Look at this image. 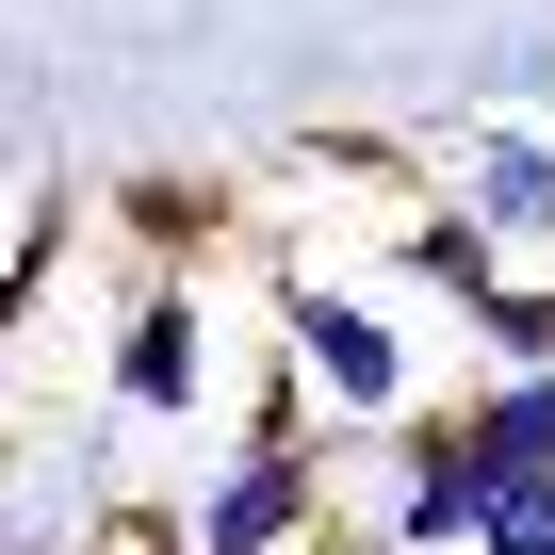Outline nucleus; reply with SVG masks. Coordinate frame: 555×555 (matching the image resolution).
I'll return each instance as SVG.
<instances>
[{
    "label": "nucleus",
    "instance_id": "nucleus-5",
    "mask_svg": "<svg viewBox=\"0 0 555 555\" xmlns=\"http://www.w3.org/2000/svg\"><path fill=\"white\" fill-rule=\"evenodd\" d=\"M457 212L506 245V278H522V261H555V131H522V115L457 131Z\"/></svg>",
    "mask_w": 555,
    "mask_h": 555
},
{
    "label": "nucleus",
    "instance_id": "nucleus-4",
    "mask_svg": "<svg viewBox=\"0 0 555 555\" xmlns=\"http://www.w3.org/2000/svg\"><path fill=\"white\" fill-rule=\"evenodd\" d=\"M474 506H490L474 441H457L441 409H409V425H392V490H376V539H392V555H457V539H474Z\"/></svg>",
    "mask_w": 555,
    "mask_h": 555
},
{
    "label": "nucleus",
    "instance_id": "nucleus-10",
    "mask_svg": "<svg viewBox=\"0 0 555 555\" xmlns=\"http://www.w3.org/2000/svg\"><path fill=\"white\" fill-rule=\"evenodd\" d=\"M457 555H555V474H490V506H474Z\"/></svg>",
    "mask_w": 555,
    "mask_h": 555
},
{
    "label": "nucleus",
    "instance_id": "nucleus-9",
    "mask_svg": "<svg viewBox=\"0 0 555 555\" xmlns=\"http://www.w3.org/2000/svg\"><path fill=\"white\" fill-rule=\"evenodd\" d=\"M212 212H229V196H212V180H131V196H115V229H131V245H147V278H180V261H196V245H212Z\"/></svg>",
    "mask_w": 555,
    "mask_h": 555
},
{
    "label": "nucleus",
    "instance_id": "nucleus-7",
    "mask_svg": "<svg viewBox=\"0 0 555 555\" xmlns=\"http://www.w3.org/2000/svg\"><path fill=\"white\" fill-rule=\"evenodd\" d=\"M441 425L474 441V474H555V376H474Z\"/></svg>",
    "mask_w": 555,
    "mask_h": 555
},
{
    "label": "nucleus",
    "instance_id": "nucleus-13",
    "mask_svg": "<svg viewBox=\"0 0 555 555\" xmlns=\"http://www.w3.org/2000/svg\"><path fill=\"white\" fill-rule=\"evenodd\" d=\"M295 555H392V539H376V522H311Z\"/></svg>",
    "mask_w": 555,
    "mask_h": 555
},
{
    "label": "nucleus",
    "instance_id": "nucleus-3",
    "mask_svg": "<svg viewBox=\"0 0 555 555\" xmlns=\"http://www.w3.org/2000/svg\"><path fill=\"white\" fill-rule=\"evenodd\" d=\"M212 376H229V327H212V295H196V278H131L99 392H115L131 425H196V409H212Z\"/></svg>",
    "mask_w": 555,
    "mask_h": 555
},
{
    "label": "nucleus",
    "instance_id": "nucleus-1",
    "mask_svg": "<svg viewBox=\"0 0 555 555\" xmlns=\"http://www.w3.org/2000/svg\"><path fill=\"white\" fill-rule=\"evenodd\" d=\"M327 522V457L295 441V376L261 360V409H245V441L196 474V506H180V555H295Z\"/></svg>",
    "mask_w": 555,
    "mask_h": 555
},
{
    "label": "nucleus",
    "instance_id": "nucleus-8",
    "mask_svg": "<svg viewBox=\"0 0 555 555\" xmlns=\"http://www.w3.org/2000/svg\"><path fill=\"white\" fill-rule=\"evenodd\" d=\"M490 376H555V278H490V295L457 311Z\"/></svg>",
    "mask_w": 555,
    "mask_h": 555
},
{
    "label": "nucleus",
    "instance_id": "nucleus-14",
    "mask_svg": "<svg viewBox=\"0 0 555 555\" xmlns=\"http://www.w3.org/2000/svg\"><path fill=\"white\" fill-rule=\"evenodd\" d=\"M0 196H17V131H0Z\"/></svg>",
    "mask_w": 555,
    "mask_h": 555
},
{
    "label": "nucleus",
    "instance_id": "nucleus-12",
    "mask_svg": "<svg viewBox=\"0 0 555 555\" xmlns=\"http://www.w3.org/2000/svg\"><path fill=\"white\" fill-rule=\"evenodd\" d=\"M490 99H506V115H522V99H555V34H539V50H506V66H490Z\"/></svg>",
    "mask_w": 555,
    "mask_h": 555
},
{
    "label": "nucleus",
    "instance_id": "nucleus-6",
    "mask_svg": "<svg viewBox=\"0 0 555 555\" xmlns=\"http://www.w3.org/2000/svg\"><path fill=\"white\" fill-rule=\"evenodd\" d=\"M506 278V245L457 212V196H425V212H392V295H441V311H474Z\"/></svg>",
    "mask_w": 555,
    "mask_h": 555
},
{
    "label": "nucleus",
    "instance_id": "nucleus-11",
    "mask_svg": "<svg viewBox=\"0 0 555 555\" xmlns=\"http://www.w3.org/2000/svg\"><path fill=\"white\" fill-rule=\"evenodd\" d=\"M34 295H50V229H17V245H0V344L34 327Z\"/></svg>",
    "mask_w": 555,
    "mask_h": 555
},
{
    "label": "nucleus",
    "instance_id": "nucleus-2",
    "mask_svg": "<svg viewBox=\"0 0 555 555\" xmlns=\"http://www.w3.org/2000/svg\"><path fill=\"white\" fill-rule=\"evenodd\" d=\"M278 376H295V409H344V425H409L425 409V360L376 295H344V278H295L278 295Z\"/></svg>",
    "mask_w": 555,
    "mask_h": 555
}]
</instances>
